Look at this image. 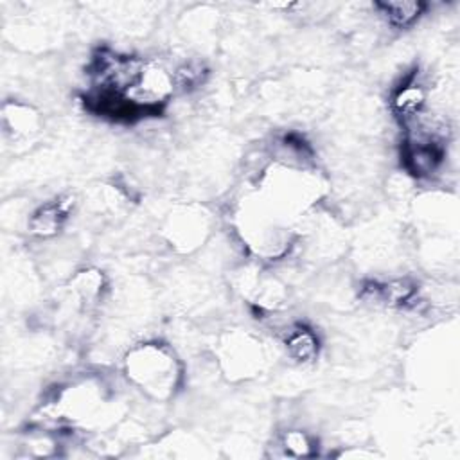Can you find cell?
Wrapping results in <instances>:
<instances>
[{
	"label": "cell",
	"mask_w": 460,
	"mask_h": 460,
	"mask_svg": "<svg viewBox=\"0 0 460 460\" xmlns=\"http://www.w3.org/2000/svg\"><path fill=\"white\" fill-rule=\"evenodd\" d=\"M128 377L146 394L167 399L174 394L181 370L174 354L162 343H140L124 359Z\"/></svg>",
	"instance_id": "cell-1"
},
{
	"label": "cell",
	"mask_w": 460,
	"mask_h": 460,
	"mask_svg": "<svg viewBox=\"0 0 460 460\" xmlns=\"http://www.w3.org/2000/svg\"><path fill=\"white\" fill-rule=\"evenodd\" d=\"M74 207L72 196H59L38 207L29 219V230L38 237L56 235L68 219Z\"/></svg>",
	"instance_id": "cell-2"
},
{
	"label": "cell",
	"mask_w": 460,
	"mask_h": 460,
	"mask_svg": "<svg viewBox=\"0 0 460 460\" xmlns=\"http://www.w3.org/2000/svg\"><path fill=\"white\" fill-rule=\"evenodd\" d=\"M426 106V90L417 79V72H411L394 92L392 110L401 119L402 124L411 122L422 115Z\"/></svg>",
	"instance_id": "cell-3"
},
{
	"label": "cell",
	"mask_w": 460,
	"mask_h": 460,
	"mask_svg": "<svg viewBox=\"0 0 460 460\" xmlns=\"http://www.w3.org/2000/svg\"><path fill=\"white\" fill-rule=\"evenodd\" d=\"M284 347L291 359L298 363H313L318 358L320 341L313 329L304 323H295L284 336Z\"/></svg>",
	"instance_id": "cell-4"
},
{
	"label": "cell",
	"mask_w": 460,
	"mask_h": 460,
	"mask_svg": "<svg viewBox=\"0 0 460 460\" xmlns=\"http://www.w3.org/2000/svg\"><path fill=\"white\" fill-rule=\"evenodd\" d=\"M376 9L386 18L388 25L395 29H406L411 27L424 14L426 4L408 0H388L376 2Z\"/></svg>",
	"instance_id": "cell-5"
},
{
	"label": "cell",
	"mask_w": 460,
	"mask_h": 460,
	"mask_svg": "<svg viewBox=\"0 0 460 460\" xmlns=\"http://www.w3.org/2000/svg\"><path fill=\"white\" fill-rule=\"evenodd\" d=\"M4 124H5V131H9L14 138L29 137L38 129L36 115L27 106H20V104L4 106Z\"/></svg>",
	"instance_id": "cell-6"
},
{
	"label": "cell",
	"mask_w": 460,
	"mask_h": 460,
	"mask_svg": "<svg viewBox=\"0 0 460 460\" xmlns=\"http://www.w3.org/2000/svg\"><path fill=\"white\" fill-rule=\"evenodd\" d=\"M207 75V70L203 68V65L199 63H185L181 65L176 72H172V79H174V88H181V90H192L196 86H199L203 83Z\"/></svg>",
	"instance_id": "cell-7"
},
{
	"label": "cell",
	"mask_w": 460,
	"mask_h": 460,
	"mask_svg": "<svg viewBox=\"0 0 460 460\" xmlns=\"http://www.w3.org/2000/svg\"><path fill=\"white\" fill-rule=\"evenodd\" d=\"M282 444L286 447V453H289L293 456H307V455H311V447H313L309 437L302 431L286 433Z\"/></svg>",
	"instance_id": "cell-8"
}]
</instances>
